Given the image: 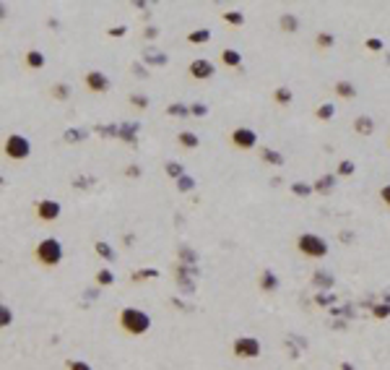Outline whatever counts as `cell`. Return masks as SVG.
<instances>
[{"instance_id":"36","label":"cell","mask_w":390,"mask_h":370,"mask_svg":"<svg viewBox=\"0 0 390 370\" xmlns=\"http://www.w3.org/2000/svg\"><path fill=\"white\" fill-rule=\"evenodd\" d=\"M94 284H99V287H112V284H114V271H112V269H99L97 276H94Z\"/></svg>"},{"instance_id":"4","label":"cell","mask_w":390,"mask_h":370,"mask_svg":"<svg viewBox=\"0 0 390 370\" xmlns=\"http://www.w3.org/2000/svg\"><path fill=\"white\" fill-rule=\"evenodd\" d=\"M32 154V141L21 133H8L3 138V157L8 162H24Z\"/></svg>"},{"instance_id":"54","label":"cell","mask_w":390,"mask_h":370,"mask_svg":"<svg viewBox=\"0 0 390 370\" xmlns=\"http://www.w3.org/2000/svg\"><path fill=\"white\" fill-rule=\"evenodd\" d=\"M133 240H135V235L128 232V235H125V245H133Z\"/></svg>"},{"instance_id":"52","label":"cell","mask_w":390,"mask_h":370,"mask_svg":"<svg viewBox=\"0 0 390 370\" xmlns=\"http://www.w3.org/2000/svg\"><path fill=\"white\" fill-rule=\"evenodd\" d=\"M331 300H333V297H328V295H317L315 302H317V305H325V302H331Z\"/></svg>"},{"instance_id":"13","label":"cell","mask_w":390,"mask_h":370,"mask_svg":"<svg viewBox=\"0 0 390 370\" xmlns=\"http://www.w3.org/2000/svg\"><path fill=\"white\" fill-rule=\"evenodd\" d=\"M258 157H260V162H265V164H271V167H284V162H286L281 151L271 149V146H260V149H258Z\"/></svg>"},{"instance_id":"53","label":"cell","mask_w":390,"mask_h":370,"mask_svg":"<svg viewBox=\"0 0 390 370\" xmlns=\"http://www.w3.org/2000/svg\"><path fill=\"white\" fill-rule=\"evenodd\" d=\"M338 370H356V367H354L351 362H341V367H338Z\"/></svg>"},{"instance_id":"47","label":"cell","mask_w":390,"mask_h":370,"mask_svg":"<svg viewBox=\"0 0 390 370\" xmlns=\"http://www.w3.org/2000/svg\"><path fill=\"white\" fill-rule=\"evenodd\" d=\"M190 112H193V118H205V115H208V107L195 102V104H190Z\"/></svg>"},{"instance_id":"16","label":"cell","mask_w":390,"mask_h":370,"mask_svg":"<svg viewBox=\"0 0 390 370\" xmlns=\"http://www.w3.org/2000/svg\"><path fill=\"white\" fill-rule=\"evenodd\" d=\"M279 26H281L284 34H296V32H299V26H302V21H299V16H296V13H281L279 16Z\"/></svg>"},{"instance_id":"24","label":"cell","mask_w":390,"mask_h":370,"mask_svg":"<svg viewBox=\"0 0 390 370\" xmlns=\"http://www.w3.org/2000/svg\"><path fill=\"white\" fill-rule=\"evenodd\" d=\"M151 279H159V269H138L130 274L133 284H143V281H151Z\"/></svg>"},{"instance_id":"39","label":"cell","mask_w":390,"mask_h":370,"mask_svg":"<svg viewBox=\"0 0 390 370\" xmlns=\"http://www.w3.org/2000/svg\"><path fill=\"white\" fill-rule=\"evenodd\" d=\"M174 185H177V193H190V190H195V178L193 175H182Z\"/></svg>"},{"instance_id":"43","label":"cell","mask_w":390,"mask_h":370,"mask_svg":"<svg viewBox=\"0 0 390 370\" xmlns=\"http://www.w3.org/2000/svg\"><path fill=\"white\" fill-rule=\"evenodd\" d=\"M364 47L370 50V52H382L385 50V42L377 39V37H370V39H364Z\"/></svg>"},{"instance_id":"42","label":"cell","mask_w":390,"mask_h":370,"mask_svg":"<svg viewBox=\"0 0 390 370\" xmlns=\"http://www.w3.org/2000/svg\"><path fill=\"white\" fill-rule=\"evenodd\" d=\"M372 316L380 318V321L387 318V316H390V302L385 300V302H377V305H372Z\"/></svg>"},{"instance_id":"28","label":"cell","mask_w":390,"mask_h":370,"mask_svg":"<svg viewBox=\"0 0 390 370\" xmlns=\"http://www.w3.org/2000/svg\"><path fill=\"white\" fill-rule=\"evenodd\" d=\"M333 115H336V104H333V102H323V104L315 107V118L323 120V123L333 120Z\"/></svg>"},{"instance_id":"37","label":"cell","mask_w":390,"mask_h":370,"mask_svg":"<svg viewBox=\"0 0 390 370\" xmlns=\"http://www.w3.org/2000/svg\"><path fill=\"white\" fill-rule=\"evenodd\" d=\"M354 172H356V164H354L351 159H341V162L336 164V175H338V178H351Z\"/></svg>"},{"instance_id":"48","label":"cell","mask_w":390,"mask_h":370,"mask_svg":"<svg viewBox=\"0 0 390 370\" xmlns=\"http://www.w3.org/2000/svg\"><path fill=\"white\" fill-rule=\"evenodd\" d=\"M377 195H380V201H382V206H387L390 209V183H385L380 190H377Z\"/></svg>"},{"instance_id":"20","label":"cell","mask_w":390,"mask_h":370,"mask_svg":"<svg viewBox=\"0 0 390 370\" xmlns=\"http://www.w3.org/2000/svg\"><path fill=\"white\" fill-rule=\"evenodd\" d=\"M177 144H179V149L193 151V149L200 146V138H198V133H193V130H179V133H177Z\"/></svg>"},{"instance_id":"11","label":"cell","mask_w":390,"mask_h":370,"mask_svg":"<svg viewBox=\"0 0 390 370\" xmlns=\"http://www.w3.org/2000/svg\"><path fill=\"white\" fill-rule=\"evenodd\" d=\"M336 185H338V175H336V172H328V175H320V178L312 183L315 193H320V195H331V193L336 190Z\"/></svg>"},{"instance_id":"1","label":"cell","mask_w":390,"mask_h":370,"mask_svg":"<svg viewBox=\"0 0 390 370\" xmlns=\"http://www.w3.org/2000/svg\"><path fill=\"white\" fill-rule=\"evenodd\" d=\"M117 326H120L128 336H143L151 329V316L146 310H141V308L128 305V308H123L117 313Z\"/></svg>"},{"instance_id":"18","label":"cell","mask_w":390,"mask_h":370,"mask_svg":"<svg viewBox=\"0 0 390 370\" xmlns=\"http://www.w3.org/2000/svg\"><path fill=\"white\" fill-rule=\"evenodd\" d=\"M354 133H359V136H364V138H370V136L375 133V120H372L370 115L354 118Z\"/></svg>"},{"instance_id":"9","label":"cell","mask_w":390,"mask_h":370,"mask_svg":"<svg viewBox=\"0 0 390 370\" xmlns=\"http://www.w3.org/2000/svg\"><path fill=\"white\" fill-rule=\"evenodd\" d=\"M83 86L91 92V94H107L112 89V81L104 71H88L83 76Z\"/></svg>"},{"instance_id":"35","label":"cell","mask_w":390,"mask_h":370,"mask_svg":"<svg viewBox=\"0 0 390 370\" xmlns=\"http://www.w3.org/2000/svg\"><path fill=\"white\" fill-rule=\"evenodd\" d=\"M94 253H97L99 258H104V261H114V248H112L107 240H97V243H94Z\"/></svg>"},{"instance_id":"56","label":"cell","mask_w":390,"mask_h":370,"mask_svg":"<svg viewBox=\"0 0 390 370\" xmlns=\"http://www.w3.org/2000/svg\"><path fill=\"white\" fill-rule=\"evenodd\" d=\"M387 141H390V138H387Z\"/></svg>"},{"instance_id":"45","label":"cell","mask_w":390,"mask_h":370,"mask_svg":"<svg viewBox=\"0 0 390 370\" xmlns=\"http://www.w3.org/2000/svg\"><path fill=\"white\" fill-rule=\"evenodd\" d=\"M65 367H68V370H94V367H91L86 360H68V362H65Z\"/></svg>"},{"instance_id":"33","label":"cell","mask_w":390,"mask_h":370,"mask_svg":"<svg viewBox=\"0 0 390 370\" xmlns=\"http://www.w3.org/2000/svg\"><path fill=\"white\" fill-rule=\"evenodd\" d=\"M164 172H167V178H169V180H174V183H177L182 175H188V172H185V167H182L179 162H174V159L164 164Z\"/></svg>"},{"instance_id":"34","label":"cell","mask_w":390,"mask_h":370,"mask_svg":"<svg viewBox=\"0 0 390 370\" xmlns=\"http://www.w3.org/2000/svg\"><path fill=\"white\" fill-rule=\"evenodd\" d=\"M211 29H195V32H190L188 34V42L190 45H205V42H211Z\"/></svg>"},{"instance_id":"23","label":"cell","mask_w":390,"mask_h":370,"mask_svg":"<svg viewBox=\"0 0 390 370\" xmlns=\"http://www.w3.org/2000/svg\"><path fill=\"white\" fill-rule=\"evenodd\" d=\"M177 264H188V266H198V253L188 245H179L177 250Z\"/></svg>"},{"instance_id":"21","label":"cell","mask_w":390,"mask_h":370,"mask_svg":"<svg viewBox=\"0 0 390 370\" xmlns=\"http://www.w3.org/2000/svg\"><path fill=\"white\" fill-rule=\"evenodd\" d=\"M271 97H273V102H276L279 107H289L294 102V94H291L289 86H276V89L271 92Z\"/></svg>"},{"instance_id":"40","label":"cell","mask_w":390,"mask_h":370,"mask_svg":"<svg viewBox=\"0 0 390 370\" xmlns=\"http://www.w3.org/2000/svg\"><path fill=\"white\" fill-rule=\"evenodd\" d=\"M291 193H294V195H299V198H307V195L315 193V188L307 185V183H291Z\"/></svg>"},{"instance_id":"14","label":"cell","mask_w":390,"mask_h":370,"mask_svg":"<svg viewBox=\"0 0 390 370\" xmlns=\"http://www.w3.org/2000/svg\"><path fill=\"white\" fill-rule=\"evenodd\" d=\"M333 94L341 97V99H346V102H351V99H356V86L351 81H346V78H338L333 83Z\"/></svg>"},{"instance_id":"46","label":"cell","mask_w":390,"mask_h":370,"mask_svg":"<svg viewBox=\"0 0 390 370\" xmlns=\"http://www.w3.org/2000/svg\"><path fill=\"white\" fill-rule=\"evenodd\" d=\"M159 34H162V32H159V26H154V24H146V26H143V37H146L148 42L159 39Z\"/></svg>"},{"instance_id":"25","label":"cell","mask_w":390,"mask_h":370,"mask_svg":"<svg viewBox=\"0 0 390 370\" xmlns=\"http://www.w3.org/2000/svg\"><path fill=\"white\" fill-rule=\"evenodd\" d=\"M312 284H315L317 290H331V287H333V276H331L328 271H323V269H317V271L312 274Z\"/></svg>"},{"instance_id":"26","label":"cell","mask_w":390,"mask_h":370,"mask_svg":"<svg viewBox=\"0 0 390 370\" xmlns=\"http://www.w3.org/2000/svg\"><path fill=\"white\" fill-rule=\"evenodd\" d=\"M86 138H88V130H83V128H68L65 133H63V141L65 144H81Z\"/></svg>"},{"instance_id":"7","label":"cell","mask_w":390,"mask_h":370,"mask_svg":"<svg viewBox=\"0 0 390 370\" xmlns=\"http://www.w3.org/2000/svg\"><path fill=\"white\" fill-rule=\"evenodd\" d=\"M232 355L239 360H258L260 357V339L255 336H237L232 341Z\"/></svg>"},{"instance_id":"41","label":"cell","mask_w":390,"mask_h":370,"mask_svg":"<svg viewBox=\"0 0 390 370\" xmlns=\"http://www.w3.org/2000/svg\"><path fill=\"white\" fill-rule=\"evenodd\" d=\"M130 71H133V76H135V78H148V76H151L143 60H138V63H130Z\"/></svg>"},{"instance_id":"17","label":"cell","mask_w":390,"mask_h":370,"mask_svg":"<svg viewBox=\"0 0 390 370\" xmlns=\"http://www.w3.org/2000/svg\"><path fill=\"white\" fill-rule=\"evenodd\" d=\"M219 60H221V65H226V68H242V55L234 47H224L219 52Z\"/></svg>"},{"instance_id":"51","label":"cell","mask_w":390,"mask_h":370,"mask_svg":"<svg viewBox=\"0 0 390 370\" xmlns=\"http://www.w3.org/2000/svg\"><path fill=\"white\" fill-rule=\"evenodd\" d=\"M133 8H135V11H143V13L151 11V6L146 3V0H133Z\"/></svg>"},{"instance_id":"15","label":"cell","mask_w":390,"mask_h":370,"mask_svg":"<svg viewBox=\"0 0 390 370\" xmlns=\"http://www.w3.org/2000/svg\"><path fill=\"white\" fill-rule=\"evenodd\" d=\"M143 63L146 65H156V68H164V65L169 63V55L162 52V50H156V47H146L143 50Z\"/></svg>"},{"instance_id":"22","label":"cell","mask_w":390,"mask_h":370,"mask_svg":"<svg viewBox=\"0 0 390 370\" xmlns=\"http://www.w3.org/2000/svg\"><path fill=\"white\" fill-rule=\"evenodd\" d=\"M50 97L57 99V102H65L68 97H71V83H65V81H55L50 86Z\"/></svg>"},{"instance_id":"10","label":"cell","mask_w":390,"mask_h":370,"mask_svg":"<svg viewBox=\"0 0 390 370\" xmlns=\"http://www.w3.org/2000/svg\"><path fill=\"white\" fill-rule=\"evenodd\" d=\"M279 284H281V279H279L276 271H273V269H260V274H258V287H260V292L271 295V292L279 290Z\"/></svg>"},{"instance_id":"5","label":"cell","mask_w":390,"mask_h":370,"mask_svg":"<svg viewBox=\"0 0 390 370\" xmlns=\"http://www.w3.org/2000/svg\"><path fill=\"white\" fill-rule=\"evenodd\" d=\"M258 130H252L247 125H237L229 130V144H232L237 151H252V149H258Z\"/></svg>"},{"instance_id":"44","label":"cell","mask_w":390,"mask_h":370,"mask_svg":"<svg viewBox=\"0 0 390 370\" xmlns=\"http://www.w3.org/2000/svg\"><path fill=\"white\" fill-rule=\"evenodd\" d=\"M128 34V26L125 24H120V26H109L107 29V37H112V39H123Z\"/></svg>"},{"instance_id":"50","label":"cell","mask_w":390,"mask_h":370,"mask_svg":"<svg viewBox=\"0 0 390 370\" xmlns=\"http://www.w3.org/2000/svg\"><path fill=\"white\" fill-rule=\"evenodd\" d=\"M11 321H13V313L8 305H3V310H0V326H8Z\"/></svg>"},{"instance_id":"8","label":"cell","mask_w":390,"mask_h":370,"mask_svg":"<svg viewBox=\"0 0 390 370\" xmlns=\"http://www.w3.org/2000/svg\"><path fill=\"white\" fill-rule=\"evenodd\" d=\"M188 76L193 81H208L216 76V65L208 60V58H195L188 63Z\"/></svg>"},{"instance_id":"38","label":"cell","mask_w":390,"mask_h":370,"mask_svg":"<svg viewBox=\"0 0 390 370\" xmlns=\"http://www.w3.org/2000/svg\"><path fill=\"white\" fill-rule=\"evenodd\" d=\"M128 104H130V107H135V110H141V112H143V110H148L151 99H148L146 94H130V97H128Z\"/></svg>"},{"instance_id":"29","label":"cell","mask_w":390,"mask_h":370,"mask_svg":"<svg viewBox=\"0 0 390 370\" xmlns=\"http://www.w3.org/2000/svg\"><path fill=\"white\" fill-rule=\"evenodd\" d=\"M94 185H97V178L94 175H78V178L71 180V188L73 190H91Z\"/></svg>"},{"instance_id":"31","label":"cell","mask_w":390,"mask_h":370,"mask_svg":"<svg viewBox=\"0 0 390 370\" xmlns=\"http://www.w3.org/2000/svg\"><path fill=\"white\" fill-rule=\"evenodd\" d=\"M315 47H317V50H331V47H336V34L320 32V34L315 37Z\"/></svg>"},{"instance_id":"3","label":"cell","mask_w":390,"mask_h":370,"mask_svg":"<svg viewBox=\"0 0 390 370\" xmlns=\"http://www.w3.org/2000/svg\"><path fill=\"white\" fill-rule=\"evenodd\" d=\"M34 261L39 266L44 269H55L60 266V261H63V243L57 240V237H42V240L34 245Z\"/></svg>"},{"instance_id":"12","label":"cell","mask_w":390,"mask_h":370,"mask_svg":"<svg viewBox=\"0 0 390 370\" xmlns=\"http://www.w3.org/2000/svg\"><path fill=\"white\" fill-rule=\"evenodd\" d=\"M138 130H141V123L138 120H128V123H123L120 125V141L123 144H128V146H135V144H138V138H135V136H138Z\"/></svg>"},{"instance_id":"19","label":"cell","mask_w":390,"mask_h":370,"mask_svg":"<svg viewBox=\"0 0 390 370\" xmlns=\"http://www.w3.org/2000/svg\"><path fill=\"white\" fill-rule=\"evenodd\" d=\"M24 65H26V68H32V71H42L44 65H47V55H44L42 50H29L24 55Z\"/></svg>"},{"instance_id":"55","label":"cell","mask_w":390,"mask_h":370,"mask_svg":"<svg viewBox=\"0 0 390 370\" xmlns=\"http://www.w3.org/2000/svg\"><path fill=\"white\" fill-rule=\"evenodd\" d=\"M387 63H390V55H387Z\"/></svg>"},{"instance_id":"2","label":"cell","mask_w":390,"mask_h":370,"mask_svg":"<svg viewBox=\"0 0 390 370\" xmlns=\"http://www.w3.org/2000/svg\"><path fill=\"white\" fill-rule=\"evenodd\" d=\"M294 248L299 255L310 258V261H323L331 250V245L325 243V237H320L315 232H302V235H296V240H294Z\"/></svg>"},{"instance_id":"49","label":"cell","mask_w":390,"mask_h":370,"mask_svg":"<svg viewBox=\"0 0 390 370\" xmlns=\"http://www.w3.org/2000/svg\"><path fill=\"white\" fill-rule=\"evenodd\" d=\"M141 175H143V169H141L138 164H128V167H125V178L135 180V178H141Z\"/></svg>"},{"instance_id":"30","label":"cell","mask_w":390,"mask_h":370,"mask_svg":"<svg viewBox=\"0 0 390 370\" xmlns=\"http://www.w3.org/2000/svg\"><path fill=\"white\" fill-rule=\"evenodd\" d=\"M221 18H224V24L234 26V29L245 26V13H242V11H224V13H221Z\"/></svg>"},{"instance_id":"27","label":"cell","mask_w":390,"mask_h":370,"mask_svg":"<svg viewBox=\"0 0 390 370\" xmlns=\"http://www.w3.org/2000/svg\"><path fill=\"white\" fill-rule=\"evenodd\" d=\"M169 118H193V112H190V107L188 104H182V102H172V104H167V110H164Z\"/></svg>"},{"instance_id":"6","label":"cell","mask_w":390,"mask_h":370,"mask_svg":"<svg viewBox=\"0 0 390 370\" xmlns=\"http://www.w3.org/2000/svg\"><path fill=\"white\" fill-rule=\"evenodd\" d=\"M60 214H63V206L55 198H39L34 204V219L42 224H55L60 219Z\"/></svg>"},{"instance_id":"32","label":"cell","mask_w":390,"mask_h":370,"mask_svg":"<svg viewBox=\"0 0 390 370\" xmlns=\"http://www.w3.org/2000/svg\"><path fill=\"white\" fill-rule=\"evenodd\" d=\"M94 133L99 138H117L120 136V125H114V123H109V125H94Z\"/></svg>"}]
</instances>
